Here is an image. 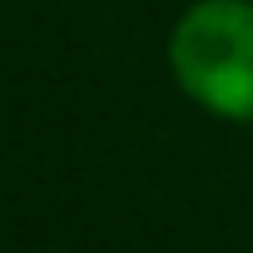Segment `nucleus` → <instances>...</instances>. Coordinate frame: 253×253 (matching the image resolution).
Masks as SVG:
<instances>
[{
	"label": "nucleus",
	"mask_w": 253,
	"mask_h": 253,
	"mask_svg": "<svg viewBox=\"0 0 253 253\" xmlns=\"http://www.w3.org/2000/svg\"><path fill=\"white\" fill-rule=\"evenodd\" d=\"M169 75L204 114L253 124V0H194L169 30Z\"/></svg>",
	"instance_id": "nucleus-1"
}]
</instances>
